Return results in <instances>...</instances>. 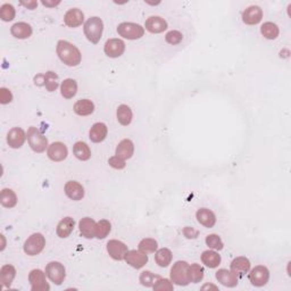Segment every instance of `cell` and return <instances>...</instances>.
I'll return each instance as SVG.
<instances>
[{
    "instance_id": "1",
    "label": "cell",
    "mask_w": 291,
    "mask_h": 291,
    "mask_svg": "<svg viewBox=\"0 0 291 291\" xmlns=\"http://www.w3.org/2000/svg\"><path fill=\"white\" fill-rule=\"evenodd\" d=\"M56 52L59 59L67 66H78L82 60V55L78 47L66 41V40H59L57 42Z\"/></svg>"
},
{
    "instance_id": "2",
    "label": "cell",
    "mask_w": 291,
    "mask_h": 291,
    "mask_svg": "<svg viewBox=\"0 0 291 291\" xmlns=\"http://www.w3.org/2000/svg\"><path fill=\"white\" fill-rule=\"evenodd\" d=\"M104 31V22L100 17L93 16L87 20L83 27V32L87 39L89 40L91 43H98L100 41L101 35H103Z\"/></svg>"
},
{
    "instance_id": "3",
    "label": "cell",
    "mask_w": 291,
    "mask_h": 291,
    "mask_svg": "<svg viewBox=\"0 0 291 291\" xmlns=\"http://www.w3.org/2000/svg\"><path fill=\"white\" fill-rule=\"evenodd\" d=\"M189 265L187 262L179 261L171 268V281L177 286H188L190 283L189 278Z\"/></svg>"
},
{
    "instance_id": "4",
    "label": "cell",
    "mask_w": 291,
    "mask_h": 291,
    "mask_svg": "<svg viewBox=\"0 0 291 291\" xmlns=\"http://www.w3.org/2000/svg\"><path fill=\"white\" fill-rule=\"evenodd\" d=\"M27 137H28V143L34 152L41 154V152L45 151L46 149L49 147L48 139H47V138L43 136V134L40 132L35 126L29 127Z\"/></svg>"
},
{
    "instance_id": "5",
    "label": "cell",
    "mask_w": 291,
    "mask_h": 291,
    "mask_svg": "<svg viewBox=\"0 0 291 291\" xmlns=\"http://www.w3.org/2000/svg\"><path fill=\"white\" fill-rule=\"evenodd\" d=\"M117 33L122 38L127 40H138L143 38L145 34V28L141 27L140 24L131 23V22H123L118 24Z\"/></svg>"
},
{
    "instance_id": "6",
    "label": "cell",
    "mask_w": 291,
    "mask_h": 291,
    "mask_svg": "<svg viewBox=\"0 0 291 291\" xmlns=\"http://www.w3.org/2000/svg\"><path fill=\"white\" fill-rule=\"evenodd\" d=\"M46 246V239L41 233H33L24 243V253L29 256H36L42 252Z\"/></svg>"
},
{
    "instance_id": "7",
    "label": "cell",
    "mask_w": 291,
    "mask_h": 291,
    "mask_svg": "<svg viewBox=\"0 0 291 291\" xmlns=\"http://www.w3.org/2000/svg\"><path fill=\"white\" fill-rule=\"evenodd\" d=\"M46 274L56 286H60L66 278V270L59 262H50L46 266Z\"/></svg>"
},
{
    "instance_id": "8",
    "label": "cell",
    "mask_w": 291,
    "mask_h": 291,
    "mask_svg": "<svg viewBox=\"0 0 291 291\" xmlns=\"http://www.w3.org/2000/svg\"><path fill=\"white\" fill-rule=\"evenodd\" d=\"M46 273L41 270H32L29 274V282L32 291H49L50 286L46 280Z\"/></svg>"
},
{
    "instance_id": "9",
    "label": "cell",
    "mask_w": 291,
    "mask_h": 291,
    "mask_svg": "<svg viewBox=\"0 0 291 291\" xmlns=\"http://www.w3.org/2000/svg\"><path fill=\"white\" fill-rule=\"evenodd\" d=\"M270 280V271L266 266L258 265L249 273V281L255 287H264Z\"/></svg>"
},
{
    "instance_id": "10",
    "label": "cell",
    "mask_w": 291,
    "mask_h": 291,
    "mask_svg": "<svg viewBox=\"0 0 291 291\" xmlns=\"http://www.w3.org/2000/svg\"><path fill=\"white\" fill-rule=\"evenodd\" d=\"M129 249L124 242L119 241V240L113 239L107 242V253L109 254L113 260L115 261H123L125 260V256Z\"/></svg>"
},
{
    "instance_id": "11",
    "label": "cell",
    "mask_w": 291,
    "mask_h": 291,
    "mask_svg": "<svg viewBox=\"0 0 291 291\" xmlns=\"http://www.w3.org/2000/svg\"><path fill=\"white\" fill-rule=\"evenodd\" d=\"M104 52L111 58H118L121 57L125 52V43L121 39H109L105 43Z\"/></svg>"
},
{
    "instance_id": "12",
    "label": "cell",
    "mask_w": 291,
    "mask_h": 291,
    "mask_svg": "<svg viewBox=\"0 0 291 291\" xmlns=\"http://www.w3.org/2000/svg\"><path fill=\"white\" fill-rule=\"evenodd\" d=\"M27 139V133H25V131L22 127H13L7 133V144L13 149L21 148Z\"/></svg>"
},
{
    "instance_id": "13",
    "label": "cell",
    "mask_w": 291,
    "mask_h": 291,
    "mask_svg": "<svg viewBox=\"0 0 291 291\" xmlns=\"http://www.w3.org/2000/svg\"><path fill=\"white\" fill-rule=\"evenodd\" d=\"M125 262L130 266L139 270L148 263V255L141 250H129L125 256Z\"/></svg>"
},
{
    "instance_id": "14",
    "label": "cell",
    "mask_w": 291,
    "mask_h": 291,
    "mask_svg": "<svg viewBox=\"0 0 291 291\" xmlns=\"http://www.w3.org/2000/svg\"><path fill=\"white\" fill-rule=\"evenodd\" d=\"M263 20V9L260 6H250L242 12V22L247 25H256Z\"/></svg>"
},
{
    "instance_id": "15",
    "label": "cell",
    "mask_w": 291,
    "mask_h": 291,
    "mask_svg": "<svg viewBox=\"0 0 291 291\" xmlns=\"http://www.w3.org/2000/svg\"><path fill=\"white\" fill-rule=\"evenodd\" d=\"M47 155L53 162H63L67 157L68 149L63 143H54L48 147Z\"/></svg>"
},
{
    "instance_id": "16",
    "label": "cell",
    "mask_w": 291,
    "mask_h": 291,
    "mask_svg": "<svg viewBox=\"0 0 291 291\" xmlns=\"http://www.w3.org/2000/svg\"><path fill=\"white\" fill-rule=\"evenodd\" d=\"M85 22V14L82 13L81 9L79 8H71L68 9L64 15V23L68 28H78L82 25Z\"/></svg>"
},
{
    "instance_id": "17",
    "label": "cell",
    "mask_w": 291,
    "mask_h": 291,
    "mask_svg": "<svg viewBox=\"0 0 291 291\" xmlns=\"http://www.w3.org/2000/svg\"><path fill=\"white\" fill-rule=\"evenodd\" d=\"M216 280L221 285L228 287V288H234V287L238 286L239 282L238 276L231 270L229 271L227 268H221V270L216 272Z\"/></svg>"
},
{
    "instance_id": "18",
    "label": "cell",
    "mask_w": 291,
    "mask_h": 291,
    "mask_svg": "<svg viewBox=\"0 0 291 291\" xmlns=\"http://www.w3.org/2000/svg\"><path fill=\"white\" fill-rule=\"evenodd\" d=\"M64 190L65 195L70 199L74 200V202H79V200H81L85 197V188L82 187L81 183H79V182L76 181L66 182Z\"/></svg>"
},
{
    "instance_id": "19",
    "label": "cell",
    "mask_w": 291,
    "mask_h": 291,
    "mask_svg": "<svg viewBox=\"0 0 291 291\" xmlns=\"http://www.w3.org/2000/svg\"><path fill=\"white\" fill-rule=\"evenodd\" d=\"M145 28L150 33H162L167 29V22L161 16H150L146 21Z\"/></svg>"
},
{
    "instance_id": "20",
    "label": "cell",
    "mask_w": 291,
    "mask_h": 291,
    "mask_svg": "<svg viewBox=\"0 0 291 291\" xmlns=\"http://www.w3.org/2000/svg\"><path fill=\"white\" fill-rule=\"evenodd\" d=\"M250 261L247 257H236L232 261L230 265V270L234 273V274L238 276V278H242L245 276L246 273H248L250 270Z\"/></svg>"
},
{
    "instance_id": "21",
    "label": "cell",
    "mask_w": 291,
    "mask_h": 291,
    "mask_svg": "<svg viewBox=\"0 0 291 291\" xmlns=\"http://www.w3.org/2000/svg\"><path fill=\"white\" fill-rule=\"evenodd\" d=\"M108 133L107 125L105 123H94V124L91 126L90 132H89V138L90 140L94 144H100L106 139Z\"/></svg>"
},
{
    "instance_id": "22",
    "label": "cell",
    "mask_w": 291,
    "mask_h": 291,
    "mask_svg": "<svg viewBox=\"0 0 291 291\" xmlns=\"http://www.w3.org/2000/svg\"><path fill=\"white\" fill-rule=\"evenodd\" d=\"M96 227L97 223L94 222L93 218L91 217H83L82 220L79 222L80 233L87 239L96 238Z\"/></svg>"
},
{
    "instance_id": "23",
    "label": "cell",
    "mask_w": 291,
    "mask_h": 291,
    "mask_svg": "<svg viewBox=\"0 0 291 291\" xmlns=\"http://www.w3.org/2000/svg\"><path fill=\"white\" fill-rule=\"evenodd\" d=\"M196 217L203 227L205 228H213L216 224V216L212 210L208 208H200L196 213Z\"/></svg>"
},
{
    "instance_id": "24",
    "label": "cell",
    "mask_w": 291,
    "mask_h": 291,
    "mask_svg": "<svg viewBox=\"0 0 291 291\" xmlns=\"http://www.w3.org/2000/svg\"><path fill=\"white\" fill-rule=\"evenodd\" d=\"M74 227H75V221L73 220L72 217L70 216L64 217L57 225L56 233L59 238L65 239L67 238V236H70L73 230H74Z\"/></svg>"
},
{
    "instance_id": "25",
    "label": "cell",
    "mask_w": 291,
    "mask_h": 291,
    "mask_svg": "<svg viewBox=\"0 0 291 291\" xmlns=\"http://www.w3.org/2000/svg\"><path fill=\"white\" fill-rule=\"evenodd\" d=\"M32 30L31 25L25 23V22H18L15 23L10 29V33L13 36H15L16 39H28L32 35Z\"/></svg>"
},
{
    "instance_id": "26",
    "label": "cell",
    "mask_w": 291,
    "mask_h": 291,
    "mask_svg": "<svg viewBox=\"0 0 291 291\" xmlns=\"http://www.w3.org/2000/svg\"><path fill=\"white\" fill-rule=\"evenodd\" d=\"M116 156H118L122 159H130L134 154V145L130 139H123L121 143L117 145L115 151Z\"/></svg>"
},
{
    "instance_id": "27",
    "label": "cell",
    "mask_w": 291,
    "mask_h": 291,
    "mask_svg": "<svg viewBox=\"0 0 291 291\" xmlns=\"http://www.w3.org/2000/svg\"><path fill=\"white\" fill-rule=\"evenodd\" d=\"M16 276V268L13 266V265L7 264L3 265L0 270V281H1L2 287L5 288H9L12 286V283L14 281Z\"/></svg>"
},
{
    "instance_id": "28",
    "label": "cell",
    "mask_w": 291,
    "mask_h": 291,
    "mask_svg": "<svg viewBox=\"0 0 291 291\" xmlns=\"http://www.w3.org/2000/svg\"><path fill=\"white\" fill-rule=\"evenodd\" d=\"M74 113L79 116H88L94 112V104L89 99H80L74 104Z\"/></svg>"
},
{
    "instance_id": "29",
    "label": "cell",
    "mask_w": 291,
    "mask_h": 291,
    "mask_svg": "<svg viewBox=\"0 0 291 291\" xmlns=\"http://www.w3.org/2000/svg\"><path fill=\"white\" fill-rule=\"evenodd\" d=\"M60 92L65 99H72L78 92V83L73 79H66L61 82Z\"/></svg>"
},
{
    "instance_id": "30",
    "label": "cell",
    "mask_w": 291,
    "mask_h": 291,
    "mask_svg": "<svg viewBox=\"0 0 291 291\" xmlns=\"http://www.w3.org/2000/svg\"><path fill=\"white\" fill-rule=\"evenodd\" d=\"M73 152H74L75 157L82 162L89 161L91 157V149L83 141H78V143L73 146Z\"/></svg>"
},
{
    "instance_id": "31",
    "label": "cell",
    "mask_w": 291,
    "mask_h": 291,
    "mask_svg": "<svg viewBox=\"0 0 291 291\" xmlns=\"http://www.w3.org/2000/svg\"><path fill=\"white\" fill-rule=\"evenodd\" d=\"M172 260H173V255L169 248H161L156 250L155 262L158 266L167 267L171 263H172Z\"/></svg>"
},
{
    "instance_id": "32",
    "label": "cell",
    "mask_w": 291,
    "mask_h": 291,
    "mask_svg": "<svg viewBox=\"0 0 291 291\" xmlns=\"http://www.w3.org/2000/svg\"><path fill=\"white\" fill-rule=\"evenodd\" d=\"M116 116H117V121L119 124L123 126H127L132 122L133 113L127 105H119L117 112H116Z\"/></svg>"
},
{
    "instance_id": "33",
    "label": "cell",
    "mask_w": 291,
    "mask_h": 291,
    "mask_svg": "<svg viewBox=\"0 0 291 291\" xmlns=\"http://www.w3.org/2000/svg\"><path fill=\"white\" fill-rule=\"evenodd\" d=\"M221 255H218L216 252L213 250H206L202 255V262L209 268H216L221 264Z\"/></svg>"
},
{
    "instance_id": "34",
    "label": "cell",
    "mask_w": 291,
    "mask_h": 291,
    "mask_svg": "<svg viewBox=\"0 0 291 291\" xmlns=\"http://www.w3.org/2000/svg\"><path fill=\"white\" fill-rule=\"evenodd\" d=\"M0 203L6 208H13L17 204V196L12 189H3L0 194Z\"/></svg>"
},
{
    "instance_id": "35",
    "label": "cell",
    "mask_w": 291,
    "mask_h": 291,
    "mask_svg": "<svg viewBox=\"0 0 291 291\" xmlns=\"http://www.w3.org/2000/svg\"><path fill=\"white\" fill-rule=\"evenodd\" d=\"M261 33L268 40H275L280 34V29L273 22H265L261 27Z\"/></svg>"
},
{
    "instance_id": "36",
    "label": "cell",
    "mask_w": 291,
    "mask_h": 291,
    "mask_svg": "<svg viewBox=\"0 0 291 291\" xmlns=\"http://www.w3.org/2000/svg\"><path fill=\"white\" fill-rule=\"evenodd\" d=\"M43 82H45L46 89L48 90L49 92H54V91L58 88V86H59L58 75L53 71H48L43 75Z\"/></svg>"
},
{
    "instance_id": "37",
    "label": "cell",
    "mask_w": 291,
    "mask_h": 291,
    "mask_svg": "<svg viewBox=\"0 0 291 291\" xmlns=\"http://www.w3.org/2000/svg\"><path fill=\"white\" fill-rule=\"evenodd\" d=\"M161 278H162L161 275L154 274V273H151L150 271H144L140 274L139 280H140V283L144 287H147V288H152L155 283L157 282Z\"/></svg>"
},
{
    "instance_id": "38",
    "label": "cell",
    "mask_w": 291,
    "mask_h": 291,
    "mask_svg": "<svg viewBox=\"0 0 291 291\" xmlns=\"http://www.w3.org/2000/svg\"><path fill=\"white\" fill-rule=\"evenodd\" d=\"M139 250L145 253V254H151L156 253V250L158 248V243L155 239L152 238H145L139 242Z\"/></svg>"
},
{
    "instance_id": "39",
    "label": "cell",
    "mask_w": 291,
    "mask_h": 291,
    "mask_svg": "<svg viewBox=\"0 0 291 291\" xmlns=\"http://www.w3.org/2000/svg\"><path fill=\"white\" fill-rule=\"evenodd\" d=\"M111 230H112L111 222L107 220H100L97 223V227H96V238L105 239L109 233H111Z\"/></svg>"
},
{
    "instance_id": "40",
    "label": "cell",
    "mask_w": 291,
    "mask_h": 291,
    "mask_svg": "<svg viewBox=\"0 0 291 291\" xmlns=\"http://www.w3.org/2000/svg\"><path fill=\"white\" fill-rule=\"evenodd\" d=\"M189 278H190V282L192 283H198L204 279V268L200 266L199 264L195 263L191 264L189 266Z\"/></svg>"
},
{
    "instance_id": "41",
    "label": "cell",
    "mask_w": 291,
    "mask_h": 291,
    "mask_svg": "<svg viewBox=\"0 0 291 291\" xmlns=\"http://www.w3.org/2000/svg\"><path fill=\"white\" fill-rule=\"evenodd\" d=\"M16 10L14 8L13 5L10 3H3V5L0 7V18L3 22H10L15 18Z\"/></svg>"
},
{
    "instance_id": "42",
    "label": "cell",
    "mask_w": 291,
    "mask_h": 291,
    "mask_svg": "<svg viewBox=\"0 0 291 291\" xmlns=\"http://www.w3.org/2000/svg\"><path fill=\"white\" fill-rule=\"evenodd\" d=\"M206 245L214 250H222L224 248V243L221 236L217 234H209L206 236Z\"/></svg>"
},
{
    "instance_id": "43",
    "label": "cell",
    "mask_w": 291,
    "mask_h": 291,
    "mask_svg": "<svg viewBox=\"0 0 291 291\" xmlns=\"http://www.w3.org/2000/svg\"><path fill=\"white\" fill-rule=\"evenodd\" d=\"M182 40H183V34H182L180 31H176V30H172V31L167 32L166 35H165V41L172 46L179 45Z\"/></svg>"
},
{
    "instance_id": "44",
    "label": "cell",
    "mask_w": 291,
    "mask_h": 291,
    "mask_svg": "<svg viewBox=\"0 0 291 291\" xmlns=\"http://www.w3.org/2000/svg\"><path fill=\"white\" fill-rule=\"evenodd\" d=\"M155 291H173L174 287H173V282L169 279H163L161 278L157 282L155 283L154 287Z\"/></svg>"
},
{
    "instance_id": "45",
    "label": "cell",
    "mask_w": 291,
    "mask_h": 291,
    "mask_svg": "<svg viewBox=\"0 0 291 291\" xmlns=\"http://www.w3.org/2000/svg\"><path fill=\"white\" fill-rule=\"evenodd\" d=\"M108 164H109V166H112L113 169H115V170H123V169H125V166H126L124 159L119 158L118 156H116V155L108 159Z\"/></svg>"
},
{
    "instance_id": "46",
    "label": "cell",
    "mask_w": 291,
    "mask_h": 291,
    "mask_svg": "<svg viewBox=\"0 0 291 291\" xmlns=\"http://www.w3.org/2000/svg\"><path fill=\"white\" fill-rule=\"evenodd\" d=\"M13 93L12 91L7 88H0V104L7 105L12 103Z\"/></svg>"
},
{
    "instance_id": "47",
    "label": "cell",
    "mask_w": 291,
    "mask_h": 291,
    "mask_svg": "<svg viewBox=\"0 0 291 291\" xmlns=\"http://www.w3.org/2000/svg\"><path fill=\"white\" fill-rule=\"evenodd\" d=\"M182 233H183L185 238H188V239H196L198 236L199 232L197 230H195L194 228L185 227L183 229V231H182Z\"/></svg>"
},
{
    "instance_id": "48",
    "label": "cell",
    "mask_w": 291,
    "mask_h": 291,
    "mask_svg": "<svg viewBox=\"0 0 291 291\" xmlns=\"http://www.w3.org/2000/svg\"><path fill=\"white\" fill-rule=\"evenodd\" d=\"M21 5L27 7L28 9H34L36 6H38V2L36 1H21Z\"/></svg>"
},
{
    "instance_id": "49",
    "label": "cell",
    "mask_w": 291,
    "mask_h": 291,
    "mask_svg": "<svg viewBox=\"0 0 291 291\" xmlns=\"http://www.w3.org/2000/svg\"><path fill=\"white\" fill-rule=\"evenodd\" d=\"M60 1H56V2H49V1H42V5L43 6H47V7H55L57 5H59Z\"/></svg>"
},
{
    "instance_id": "50",
    "label": "cell",
    "mask_w": 291,
    "mask_h": 291,
    "mask_svg": "<svg viewBox=\"0 0 291 291\" xmlns=\"http://www.w3.org/2000/svg\"><path fill=\"white\" fill-rule=\"evenodd\" d=\"M205 288H213V289H217V287L213 286V285H206V286H204V287H203V289H205Z\"/></svg>"
},
{
    "instance_id": "51",
    "label": "cell",
    "mask_w": 291,
    "mask_h": 291,
    "mask_svg": "<svg viewBox=\"0 0 291 291\" xmlns=\"http://www.w3.org/2000/svg\"><path fill=\"white\" fill-rule=\"evenodd\" d=\"M1 240H2V246H1V252L3 249H5V245H6V241H5V236L1 235Z\"/></svg>"
}]
</instances>
